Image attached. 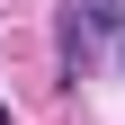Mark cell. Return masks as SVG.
<instances>
[{
	"instance_id": "1",
	"label": "cell",
	"mask_w": 125,
	"mask_h": 125,
	"mask_svg": "<svg viewBox=\"0 0 125 125\" xmlns=\"http://www.w3.org/2000/svg\"><path fill=\"white\" fill-rule=\"evenodd\" d=\"M72 9H81V27H89V36H116V27H125V9H116V0H72Z\"/></svg>"
},
{
	"instance_id": "2",
	"label": "cell",
	"mask_w": 125,
	"mask_h": 125,
	"mask_svg": "<svg viewBox=\"0 0 125 125\" xmlns=\"http://www.w3.org/2000/svg\"><path fill=\"white\" fill-rule=\"evenodd\" d=\"M0 125H9V98H0Z\"/></svg>"
}]
</instances>
